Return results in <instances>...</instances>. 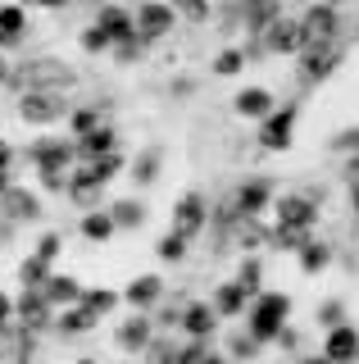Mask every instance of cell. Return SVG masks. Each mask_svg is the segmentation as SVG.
<instances>
[{
  "label": "cell",
  "mask_w": 359,
  "mask_h": 364,
  "mask_svg": "<svg viewBox=\"0 0 359 364\" xmlns=\"http://www.w3.org/2000/svg\"><path fill=\"white\" fill-rule=\"evenodd\" d=\"M73 73L60 60H32L23 68V77H9V87H23V91H55V87H69Z\"/></svg>",
  "instance_id": "cell-1"
},
{
  "label": "cell",
  "mask_w": 359,
  "mask_h": 364,
  "mask_svg": "<svg viewBox=\"0 0 359 364\" xmlns=\"http://www.w3.org/2000/svg\"><path fill=\"white\" fill-rule=\"evenodd\" d=\"M137 32L145 41H155V37H168V32H173V23H177V9L168 5V0H145V5L137 9Z\"/></svg>",
  "instance_id": "cell-2"
},
{
  "label": "cell",
  "mask_w": 359,
  "mask_h": 364,
  "mask_svg": "<svg viewBox=\"0 0 359 364\" xmlns=\"http://www.w3.org/2000/svg\"><path fill=\"white\" fill-rule=\"evenodd\" d=\"M291 132H296V109H273L268 119H260V146L264 151H282L291 141Z\"/></svg>",
  "instance_id": "cell-3"
},
{
  "label": "cell",
  "mask_w": 359,
  "mask_h": 364,
  "mask_svg": "<svg viewBox=\"0 0 359 364\" xmlns=\"http://www.w3.org/2000/svg\"><path fill=\"white\" fill-rule=\"evenodd\" d=\"M18 114H23V123H55L64 114V100L55 91H23Z\"/></svg>",
  "instance_id": "cell-4"
},
{
  "label": "cell",
  "mask_w": 359,
  "mask_h": 364,
  "mask_svg": "<svg viewBox=\"0 0 359 364\" xmlns=\"http://www.w3.org/2000/svg\"><path fill=\"white\" fill-rule=\"evenodd\" d=\"M300 37H305V50H309V46H328L336 37V9L314 5L309 14L300 18Z\"/></svg>",
  "instance_id": "cell-5"
},
{
  "label": "cell",
  "mask_w": 359,
  "mask_h": 364,
  "mask_svg": "<svg viewBox=\"0 0 359 364\" xmlns=\"http://www.w3.org/2000/svg\"><path fill=\"white\" fill-rule=\"evenodd\" d=\"M32 164L41 168V173H64L69 168V155H73V146L69 141H55V136H41L37 146H32Z\"/></svg>",
  "instance_id": "cell-6"
},
{
  "label": "cell",
  "mask_w": 359,
  "mask_h": 364,
  "mask_svg": "<svg viewBox=\"0 0 359 364\" xmlns=\"http://www.w3.org/2000/svg\"><path fill=\"white\" fill-rule=\"evenodd\" d=\"M282 314H287V301H282V296H260V301H255V310H250L255 337H273L277 328H282Z\"/></svg>",
  "instance_id": "cell-7"
},
{
  "label": "cell",
  "mask_w": 359,
  "mask_h": 364,
  "mask_svg": "<svg viewBox=\"0 0 359 364\" xmlns=\"http://www.w3.org/2000/svg\"><path fill=\"white\" fill-rule=\"evenodd\" d=\"M14 314L23 318V328H46L50 323V301H46V291H37V287H23V296L14 301Z\"/></svg>",
  "instance_id": "cell-8"
},
{
  "label": "cell",
  "mask_w": 359,
  "mask_h": 364,
  "mask_svg": "<svg viewBox=\"0 0 359 364\" xmlns=\"http://www.w3.org/2000/svg\"><path fill=\"white\" fill-rule=\"evenodd\" d=\"M200 223H205V200H200L196 191H187V196L173 205V232L177 237H196Z\"/></svg>",
  "instance_id": "cell-9"
},
{
  "label": "cell",
  "mask_w": 359,
  "mask_h": 364,
  "mask_svg": "<svg viewBox=\"0 0 359 364\" xmlns=\"http://www.w3.org/2000/svg\"><path fill=\"white\" fill-rule=\"evenodd\" d=\"M309 223H314V200L309 196H282V200H277V228L305 232Z\"/></svg>",
  "instance_id": "cell-10"
},
{
  "label": "cell",
  "mask_w": 359,
  "mask_h": 364,
  "mask_svg": "<svg viewBox=\"0 0 359 364\" xmlns=\"http://www.w3.org/2000/svg\"><path fill=\"white\" fill-rule=\"evenodd\" d=\"M264 46L268 50H305V37H300L296 18H273L264 28Z\"/></svg>",
  "instance_id": "cell-11"
},
{
  "label": "cell",
  "mask_w": 359,
  "mask_h": 364,
  "mask_svg": "<svg viewBox=\"0 0 359 364\" xmlns=\"http://www.w3.org/2000/svg\"><path fill=\"white\" fill-rule=\"evenodd\" d=\"M232 109H237L241 119H268V114H273L277 105H273V91H264V87H245V91H237Z\"/></svg>",
  "instance_id": "cell-12"
},
{
  "label": "cell",
  "mask_w": 359,
  "mask_h": 364,
  "mask_svg": "<svg viewBox=\"0 0 359 364\" xmlns=\"http://www.w3.org/2000/svg\"><path fill=\"white\" fill-rule=\"evenodd\" d=\"M323 350H328L332 364L355 360V355H359V333H355V328H346V323H336L332 333H328V341H323Z\"/></svg>",
  "instance_id": "cell-13"
},
{
  "label": "cell",
  "mask_w": 359,
  "mask_h": 364,
  "mask_svg": "<svg viewBox=\"0 0 359 364\" xmlns=\"http://www.w3.org/2000/svg\"><path fill=\"white\" fill-rule=\"evenodd\" d=\"M336 60H341V50L328 41V46H309L305 50V82H319V77H328L332 68H336Z\"/></svg>",
  "instance_id": "cell-14"
},
{
  "label": "cell",
  "mask_w": 359,
  "mask_h": 364,
  "mask_svg": "<svg viewBox=\"0 0 359 364\" xmlns=\"http://www.w3.org/2000/svg\"><path fill=\"white\" fill-rule=\"evenodd\" d=\"M96 28L105 32L109 41H123V37H132V32H137V23H132L128 14H123L118 5H105V9L96 14Z\"/></svg>",
  "instance_id": "cell-15"
},
{
  "label": "cell",
  "mask_w": 359,
  "mask_h": 364,
  "mask_svg": "<svg viewBox=\"0 0 359 364\" xmlns=\"http://www.w3.org/2000/svg\"><path fill=\"white\" fill-rule=\"evenodd\" d=\"M28 32V18L18 5H0V46H18Z\"/></svg>",
  "instance_id": "cell-16"
},
{
  "label": "cell",
  "mask_w": 359,
  "mask_h": 364,
  "mask_svg": "<svg viewBox=\"0 0 359 364\" xmlns=\"http://www.w3.org/2000/svg\"><path fill=\"white\" fill-rule=\"evenodd\" d=\"M5 214H9V219H37L41 200L32 196V191H23V187H9L5 191Z\"/></svg>",
  "instance_id": "cell-17"
},
{
  "label": "cell",
  "mask_w": 359,
  "mask_h": 364,
  "mask_svg": "<svg viewBox=\"0 0 359 364\" xmlns=\"http://www.w3.org/2000/svg\"><path fill=\"white\" fill-rule=\"evenodd\" d=\"M41 291H46V301H50V305H73L77 296H82V287H77V278H64V273H50V278H46V287H41Z\"/></svg>",
  "instance_id": "cell-18"
},
{
  "label": "cell",
  "mask_w": 359,
  "mask_h": 364,
  "mask_svg": "<svg viewBox=\"0 0 359 364\" xmlns=\"http://www.w3.org/2000/svg\"><path fill=\"white\" fill-rule=\"evenodd\" d=\"M69 200H77V205H96L100 200V178L92 168H82V173L69 182Z\"/></svg>",
  "instance_id": "cell-19"
},
{
  "label": "cell",
  "mask_w": 359,
  "mask_h": 364,
  "mask_svg": "<svg viewBox=\"0 0 359 364\" xmlns=\"http://www.w3.org/2000/svg\"><path fill=\"white\" fill-rule=\"evenodd\" d=\"M264 205H268V182H245V187L237 191V210L250 214V219L264 210Z\"/></svg>",
  "instance_id": "cell-20"
},
{
  "label": "cell",
  "mask_w": 359,
  "mask_h": 364,
  "mask_svg": "<svg viewBox=\"0 0 359 364\" xmlns=\"http://www.w3.org/2000/svg\"><path fill=\"white\" fill-rule=\"evenodd\" d=\"M245 296H250V291H245L241 282H228V287L214 291V310L219 314H241L245 310Z\"/></svg>",
  "instance_id": "cell-21"
},
{
  "label": "cell",
  "mask_w": 359,
  "mask_h": 364,
  "mask_svg": "<svg viewBox=\"0 0 359 364\" xmlns=\"http://www.w3.org/2000/svg\"><path fill=\"white\" fill-rule=\"evenodd\" d=\"M114 141H118V136L109 132V128H96V132H87L82 141H77V151H82V155H92V159H100V155H109V151H114Z\"/></svg>",
  "instance_id": "cell-22"
},
{
  "label": "cell",
  "mask_w": 359,
  "mask_h": 364,
  "mask_svg": "<svg viewBox=\"0 0 359 364\" xmlns=\"http://www.w3.org/2000/svg\"><path fill=\"white\" fill-rule=\"evenodd\" d=\"M82 237H92V242H109L114 237V219H109V210H92L82 219Z\"/></svg>",
  "instance_id": "cell-23"
},
{
  "label": "cell",
  "mask_w": 359,
  "mask_h": 364,
  "mask_svg": "<svg viewBox=\"0 0 359 364\" xmlns=\"http://www.w3.org/2000/svg\"><path fill=\"white\" fill-rule=\"evenodd\" d=\"M46 278H50V264L41 255H32V259H23V264H18V282H23V287H46Z\"/></svg>",
  "instance_id": "cell-24"
},
{
  "label": "cell",
  "mask_w": 359,
  "mask_h": 364,
  "mask_svg": "<svg viewBox=\"0 0 359 364\" xmlns=\"http://www.w3.org/2000/svg\"><path fill=\"white\" fill-rule=\"evenodd\" d=\"M160 287H164V282L155 278V273H145V278H132V282H128V301H132V305H150L155 296H160Z\"/></svg>",
  "instance_id": "cell-25"
},
{
  "label": "cell",
  "mask_w": 359,
  "mask_h": 364,
  "mask_svg": "<svg viewBox=\"0 0 359 364\" xmlns=\"http://www.w3.org/2000/svg\"><path fill=\"white\" fill-rule=\"evenodd\" d=\"M145 341H150V328H145V318H128V323L118 328V346H123V350H141Z\"/></svg>",
  "instance_id": "cell-26"
},
{
  "label": "cell",
  "mask_w": 359,
  "mask_h": 364,
  "mask_svg": "<svg viewBox=\"0 0 359 364\" xmlns=\"http://www.w3.org/2000/svg\"><path fill=\"white\" fill-rule=\"evenodd\" d=\"M109 219H114V228H137L145 219V205H137V200H114V205H109Z\"/></svg>",
  "instance_id": "cell-27"
},
{
  "label": "cell",
  "mask_w": 359,
  "mask_h": 364,
  "mask_svg": "<svg viewBox=\"0 0 359 364\" xmlns=\"http://www.w3.org/2000/svg\"><path fill=\"white\" fill-rule=\"evenodd\" d=\"M69 128H73V136H77V141H82L87 132H96V128H100V109H96V105H82V109H73V114H69Z\"/></svg>",
  "instance_id": "cell-28"
},
{
  "label": "cell",
  "mask_w": 359,
  "mask_h": 364,
  "mask_svg": "<svg viewBox=\"0 0 359 364\" xmlns=\"http://www.w3.org/2000/svg\"><path fill=\"white\" fill-rule=\"evenodd\" d=\"M92 323H96V314L87 310V305H73V310L60 314V333H87Z\"/></svg>",
  "instance_id": "cell-29"
},
{
  "label": "cell",
  "mask_w": 359,
  "mask_h": 364,
  "mask_svg": "<svg viewBox=\"0 0 359 364\" xmlns=\"http://www.w3.org/2000/svg\"><path fill=\"white\" fill-rule=\"evenodd\" d=\"M209 328H214V310H209V305H196V310H187V333H192V337H205Z\"/></svg>",
  "instance_id": "cell-30"
},
{
  "label": "cell",
  "mask_w": 359,
  "mask_h": 364,
  "mask_svg": "<svg viewBox=\"0 0 359 364\" xmlns=\"http://www.w3.org/2000/svg\"><path fill=\"white\" fill-rule=\"evenodd\" d=\"M241 64H245V50H223L219 60H214V73L219 77H232V73H241Z\"/></svg>",
  "instance_id": "cell-31"
},
{
  "label": "cell",
  "mask_w": 359,
  "mask_h": 364,
  "mask_svg": "<svg viewBox=\"0 0 359 364\" xmlns=\"http://www.w3.org/2000/svg\"><path fill=\"white\" fill-rule=\"evenodd\" d=\"M173 9L182 18H192V23H205L209 18V0H173Z\"/></svg>",
  "instance_id": "cell-32"
},
{
  "label": "cell",
  "mask_w": 359,
  "mask_h": 364,
  "mask_svg": "<svg viewBox=\"0 0 359 364\" xmlns=\"http://www.w3.org/2000/svg\"><path fill=\"white\" fill-rule=\"evenodd\" d=\"M82 50H92V55H100V50H114V41H109L105 32H100L96 23H92V28L82 32Z\"/></svg>",
  "instance_id": "cell-33"
},
{
  "label": "cell",
  "mask_w": 359,
  "mask_h": 364,
  "mask_svg": "<svg viewBox=\"0 0 359 364\" xmlns=\"http://www.w3.org/2000/svg\"><path fill=\"white\" fill-rule=\"evenodd\" d=\"M118 164H123V159H118V151H109V155H100L96 164H92V173H96L100 182H105V178H114V173H118Z\"/></svg>",
  "instance_id": "cell-34"
},
{
  "label": "cell",
  "mask_w": 359,
  "mask_h": 364,
  "mask_svg": "<svg viewBox=\"0 0 359 364\" xmlns=\"http://www.w3.org/2000/svg\"><path fill=\"white\" fill-rule=\"evenodd\" d=\"M332 151H336V155H346V151H359V128H346V132H336V136H332Z\"/></svg>",
  "instance_id": "cell-35"
},
{
  "label": "cell",
  "mask_w": 359,
  "mask_h": 364,
  "mask_svg": "<svg viewBox=\"0 0 359 364\" xmlns=\"http://www.w3.org/2000/svg\"><path fill=\"white\" fill-rule=\"evenodd\" d=\"M160 255H164V259H182V255H187V237H177V232L164 237V242H160Z\"/></svg>",
  "instance_id": "cell-36"
},
{
  "label": "cell",
  "mask_w": 359,
  "mask_h": 364,
  "mask_svg": "<svg viewBox=\"0 0 359 364\" xmlns=\"http://www.w3.org/2000/svg\"><path fill=\"white\" fill-rule=\"evenodd\" d=\"M300 255H305V269H319V264H328V246H319V242H309L305 250H300Z\"/></svg>",
  "instance_id": "cell-37"
},
{
  "label": "cell",
  "mask_w": 359,
  "mask_h": 364,
  "mask_svg": "<svg viewBox=\"0 0 359 364\" xmlns=\"http://www.w3.org/2000/svg\"><path fill=\"white\" fill-rule=\"evenodd\" d=\"M114 305V291H87V310L100 314V310H109Z\"/></svg>",
  "instance_id": "cell-38"
},
{
  "label": "cell",
  "mask_w": 359,
  "mask_h": 364,
  "mask_svg": "<svg viewBox=\"0 0 359 364\" xmlns=\"http://www.w3.org/2000/svg\"><path fill=\"white\" fill-rule=\"evenodd\" d=\"M37 255H41V259H46V264H50V259H55V255H60V237H55V232H50V237H41V246H37Z\"/></svg>",
  "instance_id": "cell-39"
},
{
  "label": "cell",
  "mask_w": 359,
  "mask_h": 364,
  "mask_svg": "<svg viewBox=\"0 0 359 364\" xmlns=\"http://www.w3.org/2000/svg\"><path fill=\"white\" fill-rule=\"evenodd\" d=\"M255 282H260V264H245V269H241V287L255 291Z\"/></svg>",
  "instance_id": "cell-40"
},
{
  "label": "cell",
  "mask_w": 359,
  "mask_h": 364,
  "mask_svg": "<svg viewBox=\"0 0 359 364\" xmlns=\"http://www.w3.org/2000/svg\"><path fill=\"white\" fill-rule=\"evenodd\" d=\"M9 164H14V151H9V141L0 136V173H9Z\"/></svg>",
  "instance_id": "cell-41"
},
{
  "label": "cell",
  "mask_w": 359,
  "mask_h": 364,
  "mask_svg": "<svg viewBox=\"0 0 359 364\" xmlns=\"http://www.w3.org/2000/svg\"><path fill=\"white\" fill-rule=\"evenodd\" d=\"M155 173V155H145V159H137V182H145Z\"/></svg>",
  "instance_id": "cell-42"
},
{
  "label": "cell",
  "mask_w": 359,
  "mask_h": 364,
  "mask_svg": "<svg viewBox=\"0 0 359 364\" xmlns=\"http://www.w3.org/2000/svg\"><path fill=\"white\" fill-rule=\"evenodd\" d=\"M9 318H14V301L0 291V323H9Z\"/></svg>",
  "instance_id": "cell-43"
},
{
  "label": "cell",
  "mask_w": 359,
  "mask_h": 364,
  "mask_svg": "<svg viewBox=\"0 0 359 364\" xmlns=\"http://www.w3.org/2000/svg\"><path fill=\"white\" fill-rule=\"evenodd\" d=\"M9 77H14V68H9V60H5V55H0V87H5Z\"/></svg>",
  "instance_id": "cell-44"
},
{
  "label": "cell",
  "mask_w": 359,
  "mask_h": 364,
  "mask_svg": "<svg viewBox=\"0 0 359 364\" xmlns=\"http://www.w3.org/2000/svg\"><path fill=\"white\" fill-rule=\"evenodd\" d=\"M32 5H41V9H60V5H69V0H32Z\"/></svg>",
  "instance_id": "cell-45"
},
{
  "label": "cell",
  "mask_w": 359,
  "mask_h": 364,
  "mask_svg": "<svg viewBox=\"0 0 359 364\" xmlns=\"http://www.w3.org/2000/svg\"><path fill=\"white\" fill-rule=\"evenodd\" d=\"M241 5H245V9H250V5H260V0H241Z\"/></svg>",
  "instance_id": "cell-46"
},
{
  "label": "cell",
  "mask_w": 359,
  "mask_h": 364,
  "mask_svg": "<svg viewBox=\"0 0 359 364\" xmlns=\"http://www.w3.org/2000/svg\"><path fill=\"white\" fill-rule=\"evenodd\" d=\"M77 364H96V360H77Z\"/></svg>",
  "instance_id": "cell-47"
},
{
  "label": "cell",
  "mask_w": 359,
  "mask_h": 364,
  "mask_svg": "<svg viewBox=\"0 0 359 364\" xmlns=\"http://www.w3.org/2000/svg\"><path fill=\"white\" fill-rule=\"evenodd\" d=\"M205 364H223V360H205Z\"/></svg>",
  "instance_id": "cell-48"
}]
</instances>
